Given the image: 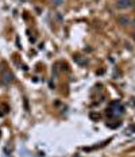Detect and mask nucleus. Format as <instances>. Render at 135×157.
<instances>
[{"instance_id": "1", "label": "nucleus", "mask_w": 135, "mask_h": 157, "mask_svg": "<svg viewBox=\"0 0 135 157\" xmlns=\"http://www.w3.org/2000/svg\"><path fill=\"white\" fill-rule=\"evenodd\" d=\"M131 6H133V0H118L116 2V7L120 10L130 8Z\"/></svg>"}, {"instance_id": "2", "label": "nucleus", "mask_w": 135, "mask_h": 157, "mask_svg": "<svg viewBox=\"0 0 135 157\" xmlns=\"http://www.w3.org/2000/svg\"><path fill=\"white\" fill-rule=\"evenodd\" d=\"M3 80L6 83H11L12 81V73L8 69H4V72H3Z\"/></svg>"}, {"instance_id": "3", "label": "nucleus", "mask_w": 135, "mask_h": 157, "mask_svg": "<svg viewBox=\"0 0 135 157\" xmlns=\"http://www.w3.org/2000/svg\"><path fill=\"white\" fill-rule=\"evenodd\" d=\"M119 23L122 26H127V25H130V19H127L126 16H120V18H119Z\"/></svg>"}, {"instance_id": "4", "label": "nucleus", "mask_w": 135, "mask_h": 157, "mask_svg": "<svg viewBox=\"0 0 135 157\" xmlns=\"http://www.w3.org/2000/svg\"><path fill=\"white\" fill-rule=\"evenodd\" d=\"M133 23H134V26H135V19H134V22H133Z\"/></svg>"}, {"instance_id": "5", "label": "nucleus", "mask_w": 135, "mask_h": 157, "mask_svg": "<svg viewBox=\"0 0 135 157\" xmlns=\"http://www.w3.org/2000/svg\"><path fill=\"white\" fill-rule=\"evenodd\" d=\"M134 38H135V35H134Z\"/></svg>"}]
</instances>
